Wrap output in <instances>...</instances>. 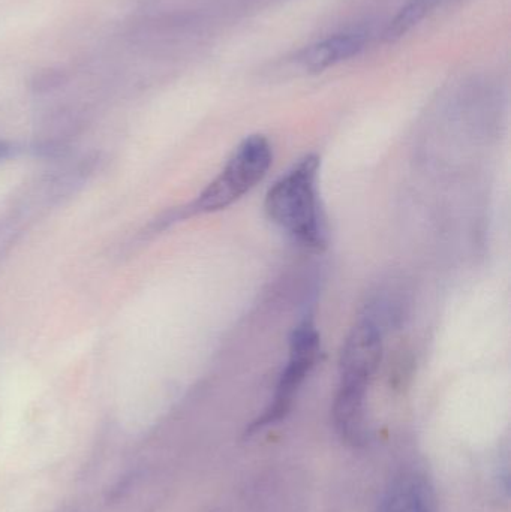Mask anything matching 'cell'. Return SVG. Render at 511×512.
<instances>
[{
    "instance_id": "cell-1",
    "label": "cell",
    "mask_w": 511,
    "mask_h": 512,
    "mask_svg": "<svg viewBox=\"0 0 511 512\" xmlns=\"http://www.w3.org/2000/svg\"><path fill=\"white\" fill-rule=\"evenodd\" d=\"M318 168V156L300 159L269 189L264 203L270 221L312 251H323L326 246L318 201Z\"/></svg>"
},
{
    "instance_id": "cell-2",
    "label": "cell",
    "mask_w": 511,
    "mask_h": 512,
    "mask_svg": "<svg viewBox=\"0 0 511 512\" xmlns=\"http://www.w3.org/2000/svg\"><path fill=\"white\" fill-rule=\"evenodd\" d=\"M272 161V147L267 138L263 135L246 138L222 173L198 197L195 210L212 213L227 209L266 177Z\"/></svg>"
},
{
    "instance_id": "cell-3",
    "label": "cell",
    "mask_w": 511,
    "mask_h": 512,
    "mask_svg": "<svg viewBox=\"0 0 511 512\" xmlns=\"http://www.w3.org/2000/svg\"><path fill=\"white\" fill-rule=\"evenodd\" d=\"M320 333L311 319L300 322L290 336V358L276 385L272 405L252 424V432L278 423L287 417L293 406L294 397L299 393L305 379L314 369L320 358Z\"/></svg>"
},
{
    "instance_id": "cell-4",
    "label": "cell",
    "mask_w": 511,
    "mask_h": 512,
    "mask_svg": "<svg viewBox=\"0 0 511 512\" xmlns=\"http://www.w3.org/2000/svg\"><path fill=\"white\" fill-rule=\"evenodd\" d=\"M383 333L371 319L359 322L342 346L339 358L341 384L369 387L383 360Z\"/></svg>"
},
{
    "instance_id": "cell-5",
    "label": "cell",
    "mask_w": 511,
    "mask_h": 512,
    "mask_svg": "<svg viewBox=\"0 0 511 512\" xmlns=\"http://www.w3.org/2000/svg\"><path fill=\"white\" fill-rule=\"evenodd\" d=\"M366 391L362 385L339 384L333 403V421L344 441L351 445L365 444L368 439Z\"/></svg>"
},
{
    "instance_id": "cell-6",
    "label": "cell",
    "mask_w": 511,
    "mask_h": 512,
    "mask_svg": "<svg viewBox=\"0 0 511 512\" xmlns=\"http://www.w3.org/2000/svg\"><path fill=\"white\" fill-rule=\"evenodd\" d=\"M365 44L366 38L360 33L336 35L303 50L299 63L306 71L321 72L357 56L365 48Z\"/></svg>"
},
{
    "instance_id": "cell-7",
    "label": "cell",
    "mask_w": 511,
    "mask_h": 512,
    "mask_svg": "<svg viewBox=\"0 0 511 512\" xmlns=\"http://www.w3.org/2000/svg\"><path fill=\"white\" fill-rule=\"evenodd\" d=\"M384 512H437L431 487L423 478H399L387 493Z\"/></svg>"
},
{
    "instance_id": "cell-8",
    "label": "cell",
    "mask_w": 511,
    "mask_h": 512,
    "mask_svg": "<svg viewBox=\"0 0 511 512\" xmlns=\"http://www.w3.org/2000/svg\"><path fill=\"white\" fill-rule=\"evenodd\" d=\"M440 0H410L393 18L386 30V41L395 42L416 27Z\"/></svg>"
},
{
    "instance_id": "cell-9",
    "label": "cell",
    "mask_w": 511,
    "mask_h": 512,
    "mask_svg": "<svg viewBox=\"0 0 511 512\" xmlns=\"http://www.w3.org/2000/svg\"><path fill=\"white\" fill-rule=\"evenodd\" d=\"M63 75L60 74L59 71H45L44 74L38 75L36 77L35 84L38 87L41 86H57V84L62 83Z\"/></svg>"
},
{
    "instance_id": "cell-10",
    "label": "cell",
    "mask_w": 511,
    "mask_h": 512,
    "mask_svg": "<svg viewBox=\"0 0 511 512\" xmlns=\"http://www.w3.org/2000/svg\"><path fill=\"white\" fill-rule=\"evenodd\" d=\"M6 152H8V149H6L5 144L0 143V158H3V156L6 155Z\"/></svg>"
}]
</instances>
